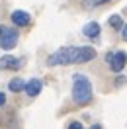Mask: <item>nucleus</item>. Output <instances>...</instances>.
<instances>
[{
    "instance_id": "obj_1",
    "label": "nucleus",
    "mask_w": 127,
    "mask_h": 129,
    "mask_svg": "<svg viewBox=\"0 0 127 129\" xmlns=\"http://www.w3.org/2000/svg\"><path fill=\"white\" fill-rule=\"evenodd\" d=\"M92 59H96V51L92 47H65L47 57V67L69 63H88Z\"/></svg>"
},
{
    "instance_id": "obj_2",
    "label": "nucleus",
    "mask_w": 127,
    "mask_h": 129,
    "mask_svg": "<svg viewBox=\"0 0 127 129\" xmlns=\"http://www.w3.org/2000/svg\"><path fill=\"white\" fill-rule=\"evenodd\" d=\"M72 100L76 106H86L92 102V84L84 74L72 76Z\"/></svg>"
},
{
    "instance_id": "obj_3",
    "label": "nucleus",
    "mask_w": 127,
    "mask_h": 129,
    "mask_svg": "<svg viewBox=\"0 0 127 129\" xmlns=\"http://www.w3.org/2000/svg\"><path fill=\"white\" fill-rule=\"evenodd\" d=\"M106 61L110 63V69L113 73H121L123 71V67L127 63V55L123 51H117V53H108L106 55Z\"/></svg>"
},
{
    "instance_id": "obj_4",
    "label": "nucleus",
    "mask_w": 127,
    "mask_h": 129,
    "mask_svg": "<svg viewBox=\"0 0 127 129\" xmlns=\"http://www.w3.org/2000/svg\"><path fill=\"white\" fill-rule=\"evenodd\" d=\"M18 43V31L16 29H4V33L0 35V49H14Z\"/></svg>"
},
{
    "instance_id": "obj_5",
    "label": "nucleus",
    "mask_w": 127,
    "mask_h": 129,
    "mask_svg": "<svg viewBox=\"0 0 127 129\" xmlns=\"http://www.w3.org/2000/svg\"><path fill=\"white\" fill-rule=\"evenodd\" d=\"M20 59H18V57H12V55H6V57H2V59H0V69H2V71H6V69H8V71H16V69H20Z\"/></svg>"
},
{
    "instance_id": "obj_6",
    "label": "nucleus",
    "mask_w": 127,
    "mask_h": 129,
    "mask_svg": "<svg viewBox=\"0 0 127 129\" xmlns=\"http://www.w3.org/2000/svg\"><path fill=\"white\" fill-rule=\"evenodd\" d=\"M41 88H43V82H41V80H37V78H33V80H29L27 84H24L25 94H27V96H31V98H35V96H37V94L41 92Z\"/></svg>"
},
{
    "instance_id": "obj_7",
    "label": "nucleus",
    "mask_w": 127,
    "mask_h": 129,
    "mask_svg": "<svg viewBox=\"0 0 127 129\" xmlns=\"http://www.w3.org/2000/svg\"><path fill=\"white\" fill-rule=\"evenodd\" d=\"M12 22L16 25H29V22H31V16L27 14V12H22V10H16V12H12Z\"/></svg>"
},
{
    "instance_id": "obj_8",
    "label": "nucleus",
    "mask_w": 127,
    "mask_h": 129,
    "mask_svg": "<svg viewBox=\"0 0 127 129\" xmlns=\"http://www.w3.org/2000/svg\"><path fill=\"white\" fill-rule=\"evenodd\" d=\"M82 31H84V35H86L88 39H98L102 29H100V24H96V22H90V24L84 25V29H82Z\"/></svg>"
},
{
    "instance_id": "obj_9",
    "label": "nucleus",
    "mask_w": 127,
    "mask_h": 129,
    "mask_svg": "<svg viewBox=\"0 0 127 129\" xmlns=\"http://www.w3.org/2000/svg\"><path fill=\"white\" fill-rule=\"evenodd\" d=\"M16 123V113L14 110H6L0 113V127H12Z\"/></svg>"
},
{
    "instance_id": "obj_10",
    "label": "nucleus",
    "mask_w": 127,
    "mask_h": 129,
    "mask_svg": "<svg viewBox=\"0 0 127 129\" xmlns=\"http://www.w3.org/2000/svg\"><path fill=\"white\" fill-rule=\"evenodd\" d=\"M24 84L25 82L22 80V78H14V80H10L8 88H10V92H22V90H24Z\"/></svg>"
},
{
    "instance_id": "obj_11",
    "label": "nucleus",
    "mask_w": 127,
    "mask_h": 129,
    "mask_svg": "<svg viewBox=\"0 0 127 129\" xmlns=\"http://www.w3.org/2000/svg\"><path fill=\"white\" fill-rule=\"evenodd\" d=\"M110 25L113 27V29H121V25H123V20H121V16L113 14V16L110 18Z\"/></svg>"
},
{
    "instance_id": "obj_12",
    "label": "nucleus",
    "mask_w": 127,
    "mask_h": 129,
    "mask_svg": "<svg viewBox=\"0 0 127 129\" xmlns=\"http://www.w3.org/2000/svg\"><path fill=\"white\" fill-rule=\"evenodd\" d=\"M106 2H110V0H82V4H84L86 8H96V6L106 4Z\"/></svg>"
},
{
    "instance_id": "obj_13",
    "label": "nucleus",
    "mask_w": 127,
    "mask_h": 129,
    "mask_svg": "<svg viewBox=\"0 0 127 129\" xmlns=\"http://www.w3.org/2000/svg\"><path fill=\"white\" fill-rule=\"evenodd\" d=\"M121 37H123V41H127V24L121 25Z\"/></svg>"
},
{
    "instance_id": "obj_14",
    "label": "nucleus",
    "mask_w": 127,
    "mask_h": 129,
    "mask_svg": "<svg viewBox=\"0 0 127 129\" xmlns=\"http://www.w3.org/2000/svg\"><path fill=\"white\" fill-rule=\"evenodd\" d=\"M69 127H82V123H78V121H71Z\"/></svg>"
},
{
    "instance_id": "obj_15",
    "label": "nucleus",
    "mask_w": 127,
    "mask_h": 129,
    "mask_svg": "<svg viewBox=\"0 0 127 129\" xmlns=\"http://www.w3.org/2000/svg\"><path fill=\"white\" fill-rule=\"evenodd\" d=\"M4 102H6V94H2V92H0V108L4 106Z\"/></svg>"
},
{
    "instance_id": "obj_16",
    "label": "nucleus",
    "mask_w": 127,
    "mask_h": 129,
    "mask_svg": "<svg viewBox=\"0 0 127 129\" xmlns=\"http://www.w3.org/2000/svg\"><path fill=\"white\" fill-rule=\"evenodd\" d=\"M123 82H125V78H123V76H121V78H117V80H115V84H117V86H121V84H123Z\"/></svg>"
},
{
    "instance_id": "obj_17",
    "label": "nucleus",
    "mask_w": 127,
    "mask_h": 129,
    "mask_svg": "<svg viewBox=\"0 0 127 129\" xmlns=\"http://www.w3.org/2000/svg\"><path fill=\"white\" fill-rule=\"evenodd\" d=\"M4 29H6V27H4V25H0V35L4 33Z\"/></svg>"
}]
</instances>
